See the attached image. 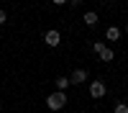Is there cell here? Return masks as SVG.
Returning <instances> with one entry per match:
<instances>
[{"label": "cell", "instance_id": "1", "mask_svg": "<svg viewBox=\"0 0 128 113\" xmlns=\"http://www.w3.org/2000/svg\"><path fill=\"white\" fill-rule=\"evenodd\" d=\"M46 105H49V110H62L64 105H67V92H51V95L46 98Z\"/></svg>", "mask_w": 128, "mask_h": 113}, {"label": "cell", "instance_id": "2", "mask_svg": "<svg viewBox=\"0 0 128 113\" xmlns=\"http://www.w3.org/2000/svg\"><path fill=\"white\" fill-rule=\"evenodd\" d=\"M92 49L98 51V57H100L102 62H113V59H115V51H113L110 46H105L102 41H95V44H92Z\"/></svg>", "mask_w": 128, "mask_h": 113}, {"label": "cell", "instance_id": "3", "mask_svg": "<svg viewBox=\"0 0 128 113\" xmlns=\"http://www.w3.org/2000/svg\"><path fill=\"white\" fill-rule=\"evenodd\" d=\"M105 92H108V87H105V82H102V80H92V82H90V98L98 100V98L105 95Z\"/></svg>", "mask_w": 128, "mask_h": 113}, {"label": "cell", "instance_id": "4", "mask_svg": "<svg viewBox=\"0 0 128 113\" xmlns=\"http://www.w3.org/2000/svg\"><path fill=\"white\" fill-rule=\"evenodd\" d=\"M44 41H46V46H59L62 44V34L56 28H49L46 34H44Z\"/></svg>", "mask_w": 128, "mask_h": 113}, {"label": "cell", "instance_id": "5", "mask_svg": "<svg viewBox=\"0 0 128 113\" xmlns=\"http://www.w3.org/2000/svg\"><path fill=\"white\" fill-rule=\"evenodd\" d=\"M69 82H72V85H82V82H87V72H84V69H74L72 75H69Z\"/></svg>", "mask_w": 128, "mask_h": 113}, {"label": "cell", "instance_id": "6", "mask_svg": "<svg viewBox=\"0 0 128 113\" xmlns=\"http://www.w3.org/2000/svg\"><path fill=\"white\" fill-rule=\"evenodd\" d=\"M120 34H123V31H120L118 26H108V31H105V39H108V41H118Z\"/></svg>", "mask_w": 128, "mask_h": 113}, {"label": "cell", "instance_id": "7", "mask_svg": "<svg viewBox=\"0 0 128 113\" xmlns=\"http://www.w3.org/2000/svg\"><path fill=\"white\" fill-rule=\"evenodd\" d=\"M54 85H56V90H59V92H64V90H67V87L72 85V82H69V77H64V75H59V77L54 80Z\"/></svg>", "mask_w": 128, "mask_h": 113}, {"label": "cell", "instance_id": "8", "mask_svg": "<svg viewBox=\"0 0 128 113\" xmlns=\"http://www.w3.org/2000/svg\"><path fill=\"white\" fill-rule=\"evenodd\" d=\"M82 21H84V26H95L98 23V13H95V10H87V13L82 16Z\"/></svg>", "mask_w": 128, "mask_h": 113}, {"label": "cell", "instance_id": "9", "mask_svg": "<svg viewBox=\"0 0 128 113\" xmlns=\"http://www.w3.org/2000/svg\"><path fill=\"white\" fill-rule=\"evenodd\" d=\"M113 113H128V103H123V100H118L113 105Z\"/></svg>", "mask_w": 128, "mask_h": 113}, {"label": "cell", "instance_id": "10", "mask_svg": "<svg viewBox=\"0 0 128 113\" xmlns=\"http://www.w3.org/2000/svg\"><path fill=\"white\" fill-rule=\"evenodd\" d=\"M5 21H8V13H5V10H3V8H0V26H3V23H5Z\"/></svg>", "mask_w": 128, "mask_h": 113}, {"label": "cell", "instance_id": "11", "mask_svg": "<svg viewBox=\"0 0 128 113\" xmlns=\"http://www.w3.org/2000/svg\"><path fill=\"white\" fill-rule=\"evenodd\" d=\"M0 110H3V100H0Z\"/></svg>", "mask_w": 128, "mask_h": 113}, {"label": "cell", "instance_id": "12", "mask_svg": "<svg viewBox=\"0 0 128 113\" xmlns=\"http://www.w3.org/2000/svg\"><path fill=\"white\" fill-rule=\"evenodd\" d=\"M126 34H128V23H126Z\"/></svg>", "mask_w": 128, "mask_h": 113}]
</instances>
